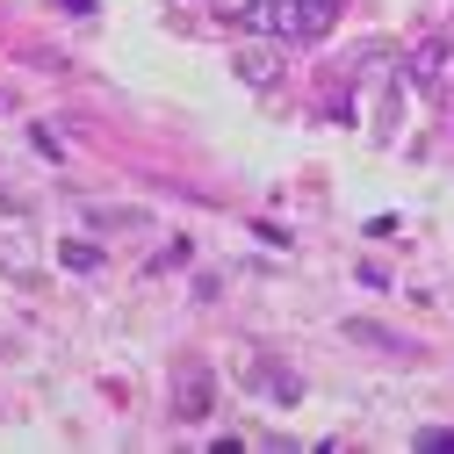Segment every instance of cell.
Instances as JSON below:
<instances>
[{
  "label": "cell",
  "instance_id": "1",
  "mask_svg": "<svg viewBox=\"0 0 454 454\" xmlns=\"http://www.w3.org/2000/svg\"><path fill=\"white\" fill-rule=\"evenodd\" d=\"M339 8H347V0H260L246 22L267 29L274 43H317V36L339 22Z\"/></svg>",
  "mask_w": 454,
  "mask_h": 454
},
{
  "label": "cell",
  "instance_id": "2",
  "mask_svg": "<svg viewBox=\"0 0 454 454\" xmlns=\"http://www.w3.org/2000/svg\"><path fill=\"white\" fill-rule=\"evenodd\" d=\"M447 80H454V36H419V43L404 51V87L440 94Z\"/></svg>",
  "mask_w": 454,
  "mask_h": 454
},
{
  "label": "cell",
  "instance_id": "3",
  "mask_svg": "<svg viewBox=\"0 0 454 454\" xmlns=\"http://www.w3.org/2000/svg\"><path fill=\"white\" fill-rule=\"evenodd\" d=\"M239 80H246V87H274V80H281V51H274V43L239 51Z\"/></svg>",
  "mask_w": 454,
  "mask_h": 454
},
{
  "label": "cell",
  "instance_id": "4",
  "mask_svg": "<svg viewBox=\"0 0 454 454\" xmlns=\"http://www.w3.org/2000/svg\"><path fill=\"white\" fill-rule=\"evenodd\" d=\"M347 339H354V347H375V354H411V339H396V332H382L368 317H347Z\"/></svg>",
  "mask_w": 454,
  "mask_h": 454
},
{
  "label": "cell",
  "instance_id": "5",
  "mask_svg": "<svg viewBox=\"0 0 454 454\" xmlns=\"http://www.w3.org/2000/svg\"><path fill=\"white\" fill-rule=\"evenodd\" d=\"M174 404H181V419H209V375H202V368H188V375H181Z\"/></svg>",
  "mask_w": 454,
  "mask_h": 454
},
{
  "label": "cell",
  "instance_id": "6",
  "mask_svg": "<svg viewBox=\"0 0 454 454\" xmlns=\"http://www.w3.org/2000/svg\"><path fill=\"white\" fill-rule=\"evenodd\" d=\"M419 447H426V454H454V426H426Z\"/></svg>",
  "mask_w": 454,
  "mask_h": 454
},
{
  "label": "cell",
  "instance_id": "7",
  "mask_svg": "<svg viewBox=\"0 0 454 454\" xmlns=\"http://www.w3.org/2000/svg\"><path fill=\"white\" fill-rule=\"evenodd\" d=\"M209 8H216V15H239V22H246V15L260 8V0H209Z\"/></svg>",
  "mask_w": 454,
  "mask_h": 454
},
{
  "label": "cell",
  "instance_id": "8",
  "mask_svg": "<svg viewBox=\"0 0 454 454\" xmlns=\"http://www.w3.org/2000/svg\"><path fill=\"white\" fill-rule=\"evenodd\" d=\"M66 8H73V15H94V0H66Z\"/></svg>",
  "mask_w": 454,
  "mask_h": 454
}]
</instances>
